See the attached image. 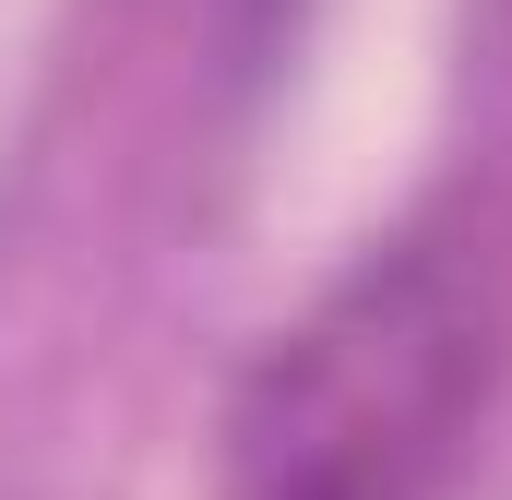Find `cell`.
Returning a JSON list of instances; mask_svg holds the SVG:
<instances>
[{
	"instance_id": "obj_1",
	"label": "cell",
	"mask_w": 512,
	"mask_h": 500,
	"mask_svg": "<svg viewBox=\"0 0 512 500\" xmlns=\"http://www.w3.org/2000/svg\"><path fill=\"white\" fill-rule=\"evenodd\" d=\"M489 298L441 250L346 262L239 381V500H453L489 417Z\"/></svg>"
},
{
	"instance_id": "obj_2",
	"label": "cell",
	"mask_w": 512,
	"mask_h": 500,
	"mask_svg": "<svg viewBox=\"0 0 512 500\" xmlns=\"http://www.w3.org/2000/svg\"><path fill=\"white\" fill-rule=\"evenodd\" d=\"M286 24H298V0H227V48H239V60H262Z\"/></svg>"
}]
</instances>
